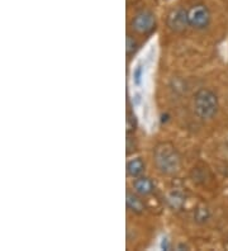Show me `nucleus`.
<instances>
[{
    "label": "nucleus",
    "mask_w": 228,
    "mask_h": 251,
    "mask_svg": "<svg viewBox=\"0 0 228 251\" xmlns=\"http://www.w3.org/2000/svg\"><path fill=\"white\" fill-rule=\"evenodd\" d=\"M194 108L202 120H212L218 112V98L212 90H199L194 97Z\"/></svg>",
    "instance_id": "nucleus-1"
},
{
    "label": "nucleus",
    "mask_w": 228,
    "mask_h": 251,
    "mask_svg": "<svg viewBox=\"0 0 228 251\" xmlns=\"http://www.w3.org/2000/svg\"><path fill=\"white\" fill-rule=\"evenodd\" d=\"M155 162L160 172L165 174H173L179 169L180 160L173 147L161 145L155 151Z\"/></svg>",
    "instance_id": "nucleus-2"
},
{
    "label": "nucleus",
    "mask_w": 228,
    "mask_h": 251,
    "mask_svg": "<svg viewBox=\"0 0 228 251\" xmlns=\"http://www.w3.org/2000/svg\"><path fill=\"white\" fill-rule=\"evenodd\" d=\"M137 49V43L136 41L133 40V38H131V37L128 36L127 37V53H132L134 52Z\"/></svg>",
    "instance_id": "nucleus-9"
},
{
    "label": "nucleus",
    "mask_w": 228,
    "mask_h": 251,
    "mask_svg": "<svg viewBox=\"0 0 228 251\" xmlns=\"http://www.w3.org/2000/svg\"><path fill=\"white\" fill-rule=\"evenodd\" d=\"M132 28L138 33H149L155 28V16L149 10L138 13L132 19Z\"/></svg>",
    "instance_id": "nucleus-4"
},
{
    "label": "nucleus",
    "mask_w": 228,
    "mask_h": 251,
    "mask_svg": "<svg viewBox=\"0 0 228 251\" xmlns=\"http://www.w3.org/2000/svg\"><path fill=\"white\" fill-rule=\"evenodd\" d=\"M133 188L137 193L141 194V196H149L153 192L155 187H153V183L150 180L149 178H145V176H141V178H136L133 183Z\"/></svg>",
    "instance_id": "nucleus-6"
},
{
    "label": "nucleus",
    "mask_w": 228,
    "mask_h": 251,
    "mask_svg": "<svg viewBox=\"0 0 228 251\" xmlns=\"http://www.w3.org/2000/svg\"><path fill=\"white\" fill-rule=\"evenodd\" d=\"M127 207L131 209L132 212L136 213H141L143 211V203L140 198L132 193H127Z\"/></svg>",
    "instance_id": "nucleus-8"
},
{
    "label": "nucleus",
    "mask_w": 228,
    "mask_h": 251,
    "mask_svg": "<svg viewBox=\"0 0 228 251\" xmlns=\"http://www.w3.org/2000/svg\"><path fill=\"white\" fill-rule=\"evenodd\" d=\"M189 25L195 29L207 28L210 22V13L207 6L195 5L188 12Z\"/></svg>",
    "instance_id": "nucleus-3"
},
{
    "label": "nucleus",
    "mask_w": 228,
    "mask_h": 251,
    "mask_svg": "<svg viewBox=\"0 0 228 251\" xmlns=\"http://www.w3.org/2000/svg\"><path fill=\"white\" fill-rule=\"evenodd\" d=\"M145 172V162L141 159H133L127 162V174L132 178H138Z\"/></svg>",
    "instance_id": "nucleus-7"
},
{
    "label": "nucleus",
    "mask_w": 228,
    "mask_h": 251,
    "mask_svg": "<svg viewBox=\"0 0 228 251\" xmlns=\"http://www.w3.org/2000/svg\"><path fill=\"white\" fill-rule=\"evenodd\" d=\"M167 25L174 31H184L189 25L188 19V12L182 9H177L171 13L169 18H167Z\"/></svg>",
    "instance_id": "nucleus-5"
}]
</instances>
